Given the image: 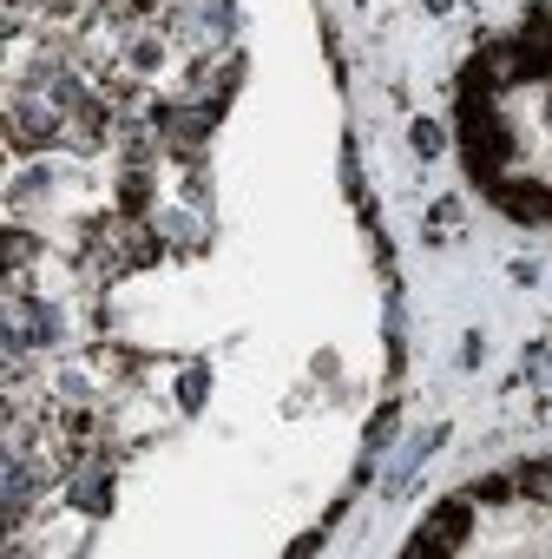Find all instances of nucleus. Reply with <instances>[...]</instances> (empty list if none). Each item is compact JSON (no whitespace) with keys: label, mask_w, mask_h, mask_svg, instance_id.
<instances>
[{"label":"nucleus","mask_w":552,"mask_h":559,"mask_svg":"<svg viewBox=\"0 0 552 559\" xmlns=\"http://www.w3.org/2000/svg\"><path fill=\"white\" fill-rule=\"evenodd\" d=\"M473 533V500H441L428 513V526L408 539V559H434V552H460Z\"/></svg>","instance_id":"nucleus-2"},{"label":"nucleus","mask_w":552,"mask_h":559,"mask_svg":"<svg viewBox=\"0 0 552 559\" xmlns=\"http://www.w3.org/2000/svg\"><path fill=\"white\" fill-rule=\"evenodd\" d=\"M545 119H552V106H545Z\"/></svg>","instance_id":"nucleus-13"},{"label":"nucleus","mask_w":552,"mask_h":559,"mask_svg":"<svg viewBox=\"0 0 552 559\" xmlns=\"http://www.w3.org/2000/svg\"><path fill=\"white\" fill-rule=\"evenodd\" d=\"M415 152H428V158H434V152H441V126H428V119H421V126H415Z\"/></svg>","instance_id":"nucleus-12"},{"label":"nucleus","mask_w":552,"mask_h":559,"mask_svg":"<svg viewBox=\"0 0 552 559\" xmlns=\"http://www.w3.org/2000/svg\"><path fill=\"white\" fill-rule=\"evenodd\" d=\"M217 112H224V106H204V99H184V106H158L152 119H158V132H165V145L191 158V152H197V145L211 139V126H217Z\"/></svg>","instance_id":"nucleus-4"},{"label":"nucleus","mask_w":552,"mask_h":559,"mask_svg":"<svg viewBox=\"0 0 552 559\" xmlns=\"http://www.w3.org/2000/svg\"><path fill=\"white\" fill-rule=\"evenodd\" d=\"M493 204L513 224H552V191H539V185H493Z\"/></svg>","instance_id":"nucleus-5"},{"label":"nucleus","mask_w":552,"mask_h":559,"mask_svg":"<svg viewBox=\"0 0 552 559\" xmlns=\"http://www.w3.org/2000/svg\"><path fill=\"white\" fill-rule=\"evenodd\" d=\"M106 480H112V474H106L99 461H80V467H73V487H67V493H73V507L106 513V507H112V487H106Z\"/></svg>","instance_id":"nucleus-6"},{"label":"nucleus","mask_w":552,"mask_h":559,"mask_svg":"<svg viewBox=\"0 0 552 559\" xmlns=\"http://www.w3.org/2000/svg\"><path fill=\"white\" fill-rule=\"evenodd\" d=\"M204 395H211V376H204V369H184V376H178V402H184V408H204Z\"/></svg>","instance_id":"nucleus-8"},{"label":"nucleus","mask_w":552,"mask_h":559,"mask_svg":"<svg viewBox=\"0 0 552 559\" xmlns=\"http://www.w3.org/2000/svg\"><path fill=\"white\" fill-rule=\"evenodd\" d=\"M152 8H158V0H99V14H106L112 27H139Z\"/></svg>","instance_id":"nucleus-7"},{"label":"nucleus","mask_w":552,"mask_h":559,"mask_svg":"<svg viewBox=\"0 0 552 559\" xmlns=\"http://www.w3.org/2000/svg\"><path fill=\"white\" fill-rule=\"evenodd\" d=\"M506 126L493 119V106L487 99H460V158H467V171L493 191L500 185V165H506Z\"/></svg>","instance_id":"nucleus-1"},{"label":"nucleus","mask_w":552,"mask_h":559,"mask_svg":"<svg viewBox=\"0 0 552 559\" xmlns=\"http://www.w3.org/2000/svg\"><path fill=\"white\" fill-rule=\"evenodd\" d=\"M8 132H14L21 152L53 145V139H60V112H53V99H40V93H14V99H8Z\"/></svg>","instance_id":"nucleus-3"},{"label":"nucleus","mask_w":552,"mask_h":559,"mask_svg":"<svg viewBox=\"0 0 552 559\" xmlns=\"http://www.w3.org/2000/svg\"><path fill=\"white\" fill-rule=\"evenodd\" d=\"M519 487H526V493H552V454H545V461H526V467H519Z\"/></svg>","instance_id":"nucleus-9"},{"label":"nucleus","mask_w":552,"mask_h":559,"mask_svg":"<svg viewBox=\"0 0 552 559\" xmlns=\"http://www.w3.org/2000/svg\"><path fill=\"white\" fill-rule=\"evenodd\" d=\"M513 487H519V480H506V474H487V480L473 487V500H487V507H500V500H513Z\"/></svg>","instance_id":"nucleus-10"},{"label":"nucleus","mask_w":552,"mask_h":559,"mask_svg":"<svg viewBox=\"0 0 552 559\" xmlns=\"http://www.w3.org/2000/svg\"><path fill=\"white\" fill-rule=\"evenodd\" d=\"M27 257H34V237H27V230H8V270H14V276L27 270Z\"/></svg>","instance_id":"nucleus-11"}]
</instances>
